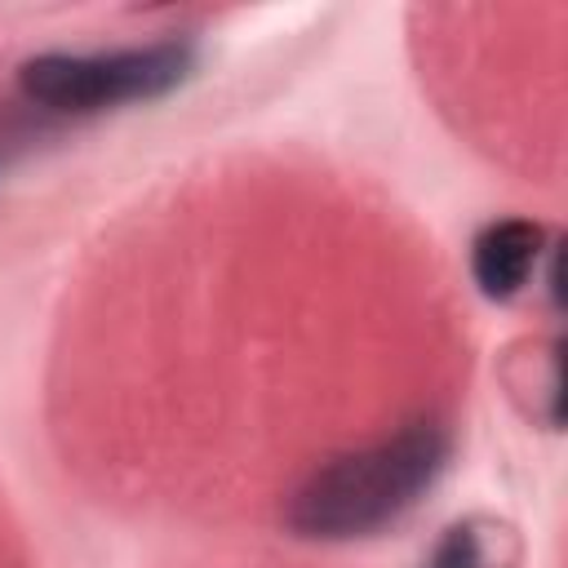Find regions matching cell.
<instances>
[{
  "instance_id": "6da1fadb",
  "label": "cell",
  "mask_w": 568,
  "mask_h": 568,
  "mask_svg": "<svg viewBox=\"0 0 568 568\" xmlns=\"http://www.w3.org/2000/svg\"><path fill=\"white\" fill-rule=\"evenodd\" d=\"M453 435L435 417H413L377 444L315 466L288 497V528L311 541L373 537L408 515L444 475Z\"/></svg>"
},
{
  "instance_id": "277c9868",
  "label": "cell",
  "mask_w": 568,
  "mask_h": 568,
  "mask_svg": "<svg viewBox=\"0 0 568 568\" xmlns=\"http://www.w3.org/2000/svg\"><path fill=\"white\" fill-rule=\"evenodd\" d=\"M426 568H488V550H484V541H479V532L470 524H453L435 541Z\"/></svg>"
},
{
  "instance_id": "7a4b0ae2",
  "label": "cell",
  "mask_w": 568,
  "mask_h": 568,
  "mask_svg": "<svg viewBox=\"0 0 568 568\" xmlns=\"http://www.w3.org/2000/svg\"><path fill=\"white\" fill-rule=\"evenodd\" d=\"M195 71L191 40H151V44H120L93 53H36L18 67V89L27 102L62 115L111 111L124 102H151L173 93Z\"/></svg>"
},
{
  "instance_id": "3957f363",
  "label": "cell",
  "mask_w": 568,
  "mask_h": 568,
  "mask_svg": "<svg viewBox=\"0 0 568 568\" xmlns=\"http://www.w3.org/2000/svg\"><path fill=\"white\" fill-rule=\"evenodd\" d=\"M546 253V226L528 217H497L470 240V280L488 302H510L537 275Z\"/></svg>"
}]
</instances>
